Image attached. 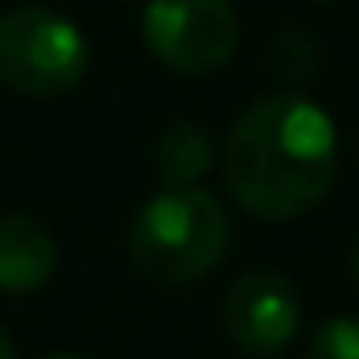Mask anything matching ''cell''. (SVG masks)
<instances>
[{
	"label": "cell",
	"instance_id": "277c9868",
	"mask_svg": "<svg viewBox=\"0 0 359 359\" xmlns=\"http://www.w3.org/2000/svg\"><path fill=\"white\" fill-rule=\"evenodd\" d=\"M151 55L180 76H209L238 46V13L230 0H151L142 13Z\"/></svg>",
	"mask_w": 359,
	"mask_h": 359
},
{
	"label": "cell",
	"instance_id": "7c38bea8",
	"mask_svg": "<svg viewBox=\"0 0 359 359\" xmlns=\"http://www.w3.org/2000/svg\"><path fill=\"white\" fill-rule=\"evenodd\" d=\"M313 4H339V0H313Z\"/></svg>",
	"mask_w": 359,
	"mask_h": 359
},
{
	"label": "cell",
	"instance_id": "8fae6325",
	"mask_svg": "<svg viewBox=\"0 0 359 359\" xmlns=\"http://www.w3.org/2000/svg\"><path fill=\"white\" fill-rule=\"evenodd\" d=\"M42 359H80V355H42Z\"/></svg>",
	"mask_w": 359,
	"mask_h": 359
},
{
	"label": "cell",
	"instance_id": "6da1fadb",
	"mask_svg": "<svg viewBox=\"0 0 359 359\" xmlns=\"http://www.w3.org/2000/svg\"><path fill=\"white\" fill-rule=\"evenodd\" d=\"M226 188L264 217L288 222L318 209L339 172V134L322 104L276 92L255 100L226 138Z\"/></svg>",
	"mask_w": 359,
	"mask_h": 359
},
{
	"label": "cell",
	"instance_id": "ba28073f",
	"mask_svg": "<svg viewBox=\"0 0 359 359\" xmlns=\"http://www.w3.org/2000/svg\"><path fill=\"white\" fill-rule=\"evenodd\" d=\"M305 359H359V318H330L313 330Z\"/></svg>",
	"mask_w": 359,
	"mask_h": 359
},
{
	"label": "cell",
	"instance_id": "5b68a950",
	"mask_svg": "<svg viewBox=\"0 0 359 359\" xmlns=\"http://www.w3.org/2000/svg\"><path fill=\"white\" fill-rule=\"evenodd\" d=\"M226 334L247 355H276L292 343L301 326L297 288L280 271H247L230 284L222 305Z\"/></svg>",
	"mask_w": 359,
	"mask_h": 359
},
{
	"label": "cell",
	"instance_id": "3957f363",
	"mask_svg": "<svg viewBox=\"0 0 359 359\" xmlns=\"http://www.w3.org/2000/svg\"><path fill=\"white\" fill-rule=\"evenodd\" d=\"M88 38L55 8L17 4L0 13V84L21 96H63L88 72Z\"/></svg>",
	"mask_w": 359,
	"mask_h": 359
},
{
	"label": "cell",
	"instance_id": "52a82bcc",
	"mask_svg": "<svg viewBox=\"0 0 359 359\" xmlns=\"http://www.w3.org/2000/svg\"><path fill=\"white\" fill-rule=\"evenodd\" d=\"M213 168V142L201 121H172L155 138V176L168 188H196Z\"/></svg>",
	"mask_w": 359,
	"mask_h": 359
},
{
	"label": "cell",
	"instance_id": "9c48e42d",
	"mask_svg": "<svg viewBox=\"0 0 359 359\" xmlns=\"http://www.w3.org/2000/svg\"><path fill=\"white\" fill-rule=\"evenodd\" d=\"M0 359H17V347H13V339L0 330Z\"/></svg>",
	"mask_w": 359,
	"mask_h": 359
},
{
	"label": "cell",
	"instance_id": "7a4b0ae2",
	"mask_svg": "<svg viewBox=\"0 0 359 359\" xmlns=\"http://www.w3.org/2000/svg\"><path fill=\"white\" fill-rule=\"evenodd\" d=\"M230 247V217L205 188H163L130 222V259L163 284L201 280Z\"/></svg>",
	"mask_w": 359,
	"mask_h": 359
},
{
	"label": "cell",
	"instance_id": "30bf717a",
	"mask_svg": "<svg viewBox=\"0 0 359 359\" xmlns=\"http://www.w3.org/2000/svg\"><path fill=\"white\" fill-rule=\"evenodd\" d=\"M351 276H355V284H359V243H355V251H351Z\"/></svg>",
	"mask_w": 359,
	"mask_h": 359
},
{
	"label": "cell",
	"instance_id": "8992f818",
	"mask_svg": "<svg viewBox=\"0 0 359 359\" xmlns=\"http://www.w3.org/2000/svg\"><path fill=\"white\" fill-rule=\"evenodd\" d=\"M59 268V247L50 230L25 213L0 217V292H34Z\"/></svg>",
	"mask_w": 359,
	"mask_h": 359
}]
</instances>
